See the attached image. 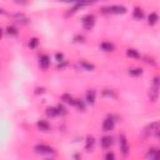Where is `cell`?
<instances>
[{
    "mask_svg": "<svg viewBox=\"0 0 160 160\" xmlns=\"http://www.w3.org/2000/svg\"><path fill=\"white\" fill-rule=\"evenodd\" d=\"M82 24H83V26H84L85 30H91L93 26H94V24H95V16L93 14H86L82 19Z\"/></svg>",
    "mask_w": 160,
    "mask_h": 160,
    "instance_id": "1",
    "label": "cell"
},
{
    "mask_svg": "<svg viewBox=\"0 0 160 160\" xmlns=\"http://www.w3.org/2000/svg\"><path fill=\"white\" fill-rule=\"evenodd\" d=\"M119 144H120V150L124 155H128L129 154V150H130V146H129V143H128V139L124 134H120L119 135Z\"/></svg>",
    "mask_w": 160,
    "mask_h": 160,
    "instance_id": "2",
    "label": "cell"
},
{
    "mask_svg": "<svg viewBox=\"0 0 160 160\" xmlns=\"http://www.w3.org/2000/svg\"><path fill=\"white\" fill-rule=\"evenodd\" d=\"M145 134H146L148 136H151V135L159 136V123H158V122L150 123V124L145 128Z\"/></svg>",
    "mask_w": 160,
    "mask_h": 160,
    "instance_id": "3",
    "label": "cell"
},
{
    "mask_svg": "<svg viewBox=\"0 0 160 160\" xmlns=\"http://www.w3.org/2000/svg\"><path fill=\"white\" fill-rule=\"evenodd\" d=\"M35 151L39 153V154H46V155H49V154H54L55 149L51 148V146H49V145H46V144H38L35 146Z\"/></svg>",
    "mask_w": 160,
    "mask_h": 160,
    "instance_id": "4",
    "label": "cell"
},
{
    "mask_svg": "<svg viewBox=\"0 0 160 160\" xmlns=\"http://www.w3.org/2000/svg\"><path fill=\"white\" fill-rule=\"evenodd\" d=\"M114 126H115V120L113 119V116L105 118V120L103 122V130L109 133V131H111L114 129Z\"/></svg>",
    "mask_w": 160,
    "mask_h": 160,
    "instance_id": "5",
    "label": "cell"
},
{
    "mask_svg": "<svg viewBox=\"0 0 160 160\" xmlns=\"http://www.w3.org/2000/svg\"><path fill=\"white\" fill-rule=\"evenodd\" d=\"M39 66L42 68L43 70H46L50 66V58L46 54L40 55V58H39Z\"/></svg>",
    "mask_w": 160,
    "mask_h": 160,
    "instance_id": "6",
    "label": "cell"
},
{
    "mask_svg": "<svg viewBox=\"0 0 160 160\" xmlns=\"http://www.w3.org/2000/svg\"><path fill=\"white\" fill-rule=\"evenodd\" d=\"M146 159L148 160H160V153L158 148H150L146 153Z\"/></svg>",
    "mask_w": 160,
    "mask_h": 160,
    "instance_id": "7",
    "label": "cell"
},
{
    "mask_svg": "<svg viewBox=\"0 0 160 160\" xmlns=\"http://www.w3.org/2000/svg\"><path fill=\"white\" fill-rule=\"evenodd\" d=\"M108 11L113 14H124L126 13V8L124 5H110L108 8Z\"/></svg>",
    "mask_w": 160,
    "mask_h": 160,
    "instance_id": "8",
    "label": "cell"
},
{
    "mask_svg": "<svg viewBox=\"0 0 160 160\" xmlns=\"http://www.w3.org/2000/svg\"><path fill=\"white\" fill-rule=\"evenodd\" d=\"M85 100H86V103H88V104L93 105V104L95 103V100H96V91H95L94 89L88 90L86 94H85Z\"/></svg>",
    "mask_w": 160,
    "mask_h": 160,
    "instance_id": "9",
    "label": "cell"
},
{
    "mask_svg": "<svg viewBox=\"0 0 160 160\" xmlns=\"http://www.w3.org/2000/svg\"><path fill=\"white\" fill-rule=\"evenodd\" d=\"M113 143H114V139H113L111 136H109V135L103 136L102 139H100V144H102V146H103L104 149H109V148L113 145Z\"/></svg>",
    "mask_w": 160,
    "mask_h": 160,
    "instance_id": "10",
    "label": "cell"
},
{
    "mask_svg": "<svg viewBox=\"0 0 160 160\" xmlns=\"http://www.w3.org/2000/svg\"><path fill=\"white\" fill-rule=\"evenodd\" d=\"M94 145H95V139H94V136L88 135V136H86V140H85V150H86V151H91V150L94 149Z\"/></svg>",
    "mask_w": 160,
    "mask_h": 160,
    "instance_id": "11",
    "label": "cell"
},
{
    "mask_svg": "<svg viewBox=\"0 0 160 160\" xmlns=\"http://www.w3.org/2000/svg\"><path fill=\"white\" fill-rule=\"evenodd\" d=\"M36 125L42 131H49L50 130V124L46 122V120H39V122L36 123Z\"/></svg>",
    "mask_w": 160,
    "mask_h": 160,
    "instance_id": "12",
    "label": "cell"
},
{
    "mask_svg": "<svg viewBox=\"0 0 160 160\" xmlns=\"http://www.w3.org/2000/svg\"><path fill=\"white\" fill-rule=\"evenodd\" d=\"M62 100H63L64 103L70 104V105H74V104H75V99H74L73 95L69 94V93H64V94L62 95Z\"/></svg>",
    "mask_w": 160,
    "mask_h": 160,
    "instance_id": "13",
    "label": "cell"
},
{
    "mask_svg": "<svg viewBox=\"0 0 160 160\" xmlns=\"http://www.w3.org/2000/svg\"><path fill=\"white\" fill-rule=\"evenodd\" d=\"M79 65L82 66L84 70H86V71H93V70L95 69V65H94V64L88 63V62H85V60H80V62H79Z\"/></svg>",
    "mask_w": 160,
    "mask_h": 160,
    "instance_id": "14",
    "label": "cell"
},
{
    "mask_svg": "<svg viewBox=\"0 0 160 160\" xmlns=\"http://www.w3.org/2000/svg\"><path fill=\"white\" fill-rule=\"evenodd\" d=\"M100 48H102V50H104V51H114V49H115V46H114V44L113 43H110V42H103L102 44H100Z\"/></svg>",
    "mask_w": 160,
    "mask_h": 160,
    "instance_id": "15",
    "label": "cell"
},
{
    "mask_svg": "<svg viewBox=\"0 0 160 160\" xmlns=\"http://www.w3.org/2000/svg\"><path fill=\"white\" fill-rule=\"evenodd\" d=\"M158 20H159L158 14H156L155 11H153V13H150L149 16H148V24H149V25H155V24L158 23Z\"/></svg>",
    "mask_w": 160,
    "mask_h": 160,
    "instance_id": "16",
    "label": "cell"
},
{
    "mask_svg": "<svg viewBox=\"0 0 160 160\" xmlns=\"http://www.w3.org/2000/svg\"><path fill=\"white\" fill-rule=\"evenodd\" d=\"M159 88H151L150 89V91H149V98H150V100L151 102H156L158 100V96H159V90H158Z\"/></svg>",
    "mask_w": 160,
    "mask_h": 160,
    "instance_id": "17",
    "label": "cell"
},
{
    "mask_svg": "<svg viewBox=\"0 0 160 160\" xmlns=\"http://www.w3.org/2000/svg\"><path fill=\"white\" fill-rule=\"evenodd\" d=\"M133 16L136 19V20H142L144 18V10L142 8H135L134 9V13H133Z\"/></svg>",
    "mask_w": 160,
    "mask_h": 160,
    "instance_id": "18",
    "label": "cell"
},
{
    "mask_svg": "<svg viewBox=\"0 0 160 160\" xmlns=\"http://www.w3.org/2000/svg\"><path fill=\"white\" fill-rule=\"evenodd\" d=\"M126 55L129 58H134V59H140V58H142V55L139 54V51L136 49H128L126 50Z\"/></svg>",
    "mask_w": 160,
    "mask_h": 160,
    "instance_id": "19",
    "label": "cell"
},
{
    "mask_svg": "<svg viewBox=\"0 0 160 160\" xmlns=\"http://www.w3.org/2000/svg\"><path fill=\"white\" fill-rule=\"evenodd\" d=\"M142 74H143L142 68H131V69H129V75H131V76H140Z\"/></svg>",
    "mask_w": 160,
    "mask_h": 160,
    "instance_id": "20",
    "label": "cell"
},
{
    "mask_svg": "<svg viewBox=\"0 0 160 160\" xmlns=\"http://www.w3.org/2000/svg\"><path fill=\"white\" fill-rule=\"evenodd\" d=\"M74 106H76L79 110H82V111L85 110V104H84L83 100H80V99H75V104H74Z\"/></svg>",
    "mask_w": 160,
    "mask_h": 160,
    "instance_id": "21",
    "label": "cell"
},
{
    "mask_svg": "<svg viewBox=\"0 0 160 160\" xmlns=\"http://www.w3.org/2000/svg\"><path fill=\"white\" fill-rule=\"evenodd\" d=\"M56 111H58V115H66L68 114V110L65 109V106L63 104H59L56 106Z\"/></svg>",
    "mask_w": 160,
    "mask_h": 160,
    "instance_id": "22",
    "label": "cell"
},
{
    "mask_svg": "<svg viewBox=\"0 0 160 160\" xmlns=\"http://www.w3.org/2000/svg\"><path fill=\"white\" fill-rule=\"evenodd\" d=\"M46 115L50 116V118H54L58 115V111H56V108H53V106H49L46 108Z\"/></svg>",
    "mask_w": 160,
    "mask_h": 160,
    "instance_id": "23",
    "label": "cell"
},
{
    "mask_svg": "<svg viewBox=\"0 0 160 160\" xmlns=\"http://www.w3.org/2000/svg\"><path fill=\"white\" fill-rule=\"evenodd\" d=\"M39 45V39L38 38H31L30 42H29V48L30 49H36Z\"/></svg>",
    "mask_w": 160,
    "mask_h": 160,
    "instance_id": "24",
    "label": "cell"
},
{
    "mask_svg": "<svg viewBox=\"0 0 160 160\" xmlns=\"http://www.w3.org/2000/svg\"><path fill=\"white\" fill-rule=\"evenodd\" d=\"M6 33L9 34V35H13V36H16L18 35V29L15 28V26H13V25H9L8 28H6Z\"/></svg>",
    "mask_w": 160,
    "mask_h": 160,
    "instance_id": "25",
    "label": "cell"
},
{
    "mask_svg": "<svg viewBox=\"0 0 160 160\" xmlns=\"http://www.w3.org/2000/svg\"><path fill=\"white\" fill-rule=\"evenodd\" d=\"M55 59L58 63H63L64 62V54L63 53H56L55 54Z\"/></svg>",
    "mask_w": 160,
    "mask_h": 160,
    "instance_id": "26",
    "label": "cell"
},
{
    "mask_svg": "<svg viewBox=\"0 0 160 160\" xmlns=\"http://www.w3.org/2000/svg\"><path fill=\"white\" fill-rule=\"evenodd\" d=\"M105 160H115V154L113 151H108L105 154Z\"/></svg>",
    "mask_w": 160,
    "mask_h": 160,
    "instance_id": "27",
    "label": "cell"
},
{
    "mask_svg": "<svg viewBox=\"0 0 160 160\" xmlns=\"http://www.w3.org/2000/svg\"><path fill=\"white\" fill-rule=\"evenodd\" d=\"M103 94H104V95H108V96H113V98H116V94H115L114 91H111V90H110V91H108V89H105V90L103 91Z\"/></svg>",
    "mask_w": 160,
    "mask_h": 160,
    "instance_id": "28",
    "label": "cell"
},
{
    "mask_svg": "<svg viewBox=\"0 0 160 160\" xmlns=\"http://www.w3.org/2000/svg\"><path fill=\"white\" fill-rule=\"evenodd\" d=\"M153 86L154 88H159V76H155L153 80Z\"/></svg>",
    "mask_w": 160,
    "mask_h": 160,
    "instance_id": "29",
    "label": "cell"
},
{
    "mask_svg": "<svg viewBox=\"0 0 160 160\" xmlns=\"http://www.w3.org/2000/svg\"><path fill=\"white\" fill-rule=\"evenodd\" d=\"M84 36L83 35H79V36H75V42H84Z\"/></svg>",
    "mask_w": 160,
    "mask_h": 160,
    "instance_id": "30",
    "label": "cell"
},
{
    "mask_svg": "<svg viewBox=\"0 0 160 160\" xmlns=\"http://www.w3.org/2000/svg\"><path fill=\"white\" fill-rule=\"evenodd\" d=\"M2 38H3V29L0 28V39H2Z\"/></svg>",
    "mask_w": 160,
    "mask_h": 160,
    "instance_id": "31",
    "label": "cell"
},
{
    "mask_svg": "<svg viewBox=\"0 0 160 160\" xmlns=\"http://www.w3.org/2000/svg\"><path fill=\"white\" fill-rule=\"evenodd\" d=\"M0 14H4V10H3V9H0Z\"/></svg>",
    "mask_w": 160,
    "mask_h": 160,
    "instance_id": "32",
    "label": "cell"
},
{
    "mask_svg": "<svg viewBox=\"0 0 160 160\" xmlns=\"http://www.w3.org/2000/svg\"><path fill=\"white\" fill-rule=\"evenodd\" d=\"M46 160H54V159H46Z\"/></svg>",
    "mask_w": 160,
    "mask_h": 160,
    "instance_id": "33",
    "label": "cell"
}]
</instances>
